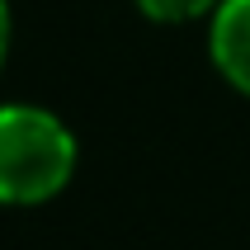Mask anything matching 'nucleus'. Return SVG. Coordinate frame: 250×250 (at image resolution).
Wrapping results in <instances>:
<instances>
[{
  "label": "nucleus",
  "mask_w": 250,
  "mask_h": 250,
  "mask_svg": "<svg viewBox=\"0 0 250 250\" xmlns=\"http://www.w3.org/2000/svg\"><path fill=\"white\" fill-rule=\"evenodd\" d=\"M76 170V142L47 109H0V203H42Z\"/></svg>",
  "instance_id": "obj_1"
},
{
  "label": "nucleus",
  "mask_w": 250,
  "mask_h": 250,
  "mask_svg": "<svg viewBox=\"0 0 250 250\" xmlns=\"http://www.w3.org/2000/svg\"><path fill=\"white\" fill-rule=\"evenodd\" d=\"M212 62L250 95V0H222L212 14Z\"/></svg>",
  "instance_id": "obj_2"
},
{
  "label": "nucleus",
  "mask_w": 250,
  "mask_h": 250,
  "mask_svg": "<svg viewBox=\"0 0 250 250\" xmlns=\"http://www.w3.org/2000/svg\"><path fill=\"white\" fill-rule=\"evenodd\" d=\"M137 5L151 14V19L180 24V19H194V14H203L208 5H217V0H137Z\"/></svg>",
  "instance_id": "obj_3"
},
{
  "label": "nucleus",
  "mask_w": 250,
  "mask_h": 250,
  "mask_svg": "<svg viewBox=\"0 0 250 250\" xmlns=\"http://www.w3.org/2000/svg\"><path fill=\"white\" fill-rule=\"evenodd\" d=\"M5 42H10V10H5V0H0V62H5Z\"/></svg>",
  "instance_id": "obj_4"
}]
</instances>
